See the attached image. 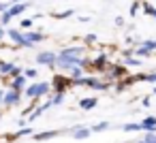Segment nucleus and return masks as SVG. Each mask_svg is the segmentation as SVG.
<instances>
[{"label": "nucleus", "instance_id": "obj_24", "mask_svg": "<svg viewBox=\"0 0 156 143\" xmlns=\"http://www.w3.org/2000/svg\"><path fill=\"white\" fill-rule=\"evenodd\" d=\"M154 11H156V9H154L152 5H143V13H145V15H154Z\"/></svg>", "mask_w": 156, "mask_h": 143}, {"label": "nucleus", "instance_id": "obj_35", "mask_svg": "<svg viewBox=\"0 0 156 143\" xmlns=\"http://www.w3.org/2000/svg\"><path fill=\"white\" fill-rule=\"evenodd\" d=\"M137 143H147V141H145V139H141V141H137Z\"/></svg>", "mask_w": 156, "mask_h": 143}, {"label": "nucleus", "instance_id": "obj_7", "mask_svg": "<svg viewBox=\"0 0 156 143\" xmlns=\"http://www.w3.org/2000/svg\"><path fill=\"white\" fill-rule=\"evenodd\" d=\"M71 132H73L75 139H88L92 134V128H88V126H75Z\"/></svg>", "mask_w": 156, "mask_h": 143}, {"label": "nucleus", "instance_id": "obj_31", "mask_svg": "<svg viewBox=\"0 0 156 143\" xmlns=\"http://www.w3.org/2000/svg\"><path fill=\"white\" fill-rule=\"evenodd\" d=\"M5 11H9L7 9V2H0V13H5Z\"/></svg>", "mask_w": 156, "mask_h": 143}, {"label": "nucleus", "instance_id": "obj_13", "mask_svg": "<svg viewBox=\"0 0 156 143\" xmlns=\"http://www.w3.org/2000/svg\"><path fill=\"white\" fill-rule=\"evenodd\" d=\"M58 134H60L58 130H45V132L34 134V139H37V141H43V139H54V137H58Z\"/></svg>", "mask_w": 156, "mask_h": 143}, {"label": "nucleus", "instance_id": "obj_33", "mask_svg": "<svg viewBox=\"0 0 156 143\" xmlns=\"http://www.w3.org/2000/svg\"><path fill=\"white\" fill-rule=\"evenodd\" d=\"M2 37H5V30H2V28H0V41H2Z\"/></svg>", "mask_w": 156, "mask_h": 143}, {"label": "nucleus", "instance_id": "obj_23", "mask_svg": "<svg viewBox=\"0 0 156 143\" xmlns=\"http://www.w3.org/2000/svg\"><path fill=\"white\" fill-rule=\"evenodd\" d=\"M0 19H2V24H9V22H11L13 17L9 15V11H5V13H0Z\"/></svg>", "mask_w": 156, "mask_h": 143}, {"label": "nucleus", "instance_id": "obj_9", "mask_svg": "<svg viewBox=\"0 0 156 143\" xmlns=\"http://www.w3.org/2000/svg\"><path fill=\"white\" fill-rule=\"evenodd\" d=\"M26 75H17V77H13V81H11V88L13 90H22L24 85H26Z\"/></svg>", "mask_w": 156, "mask_h": 143}, {"label": "nucleus", "instance_id": "obj_6", "mask_svg": "<svg viewBox=\"0 0 156 143\" xmlns=\"http://www.w3.org/2000/svg\"><path fill=\"white\" fill-rule=\"evenodd\" d=\"M156 49V39H150V41H143L141 43V47L137 49V56H147L150 51H154Z\"/></svg>", "mask_w": 156, "mask_h": 143}, {"label": "nucleus", "instance_id": "obj_30", "mask_svg": "<svg viewBox=\"0 0 156 143\" xmlns=\"http://www.w3.org/2000/svg\"><path fill=\"white\" fill-rule=\"evenodd\" d=\"M137 9H139V5H137V2H135V5H133V7H130V15H135V13H137Z\"/></svg>", "mask_w": 156, "mask_h": 143}, {"label": "nucleus", "instance_id": "obj_4", "mask_svg": "<svg viewBox=\"0 0 156 143\" xmlns=\"http://www.w3.org/2000/svg\"><path fill=\"white\" fill-rule=\"evenodd\" d=\"M20 98H22V94H20V90H9L7 94H5V105L7 107H11V105H17L20 103Z\"/></svg>", "mask_w": 156, "mask_h": 143}, {"label": "nucleus", "instance_id": "obj_25", "mask_svg": "<svg viewBox=\"0 0 156 143\" xmlns=\"http://www.w3.org/2000/svg\"><path fill=\"white\" fill-rule=\"evenodd\" d=\"M62 100H64V92H58V94L54 96V105H60Z\"/></svg>", "mask_w": 156, "mask_h": 143}, {"label": "nucleus", "instance_id": "obj_20", "mask_svg": "<svg viewBox=\"0 0 156 143\" xmlns=\"http://www.w3.org/2000/svg\"><path fill=\"white\" fill-rule=\"evenodd\" d=\"M64 51L66 54H73V56H81V47H66Z\"/></svg>", "mask_w": 156, "mask_h": 143}, {"label": "nucleus", "instance_id": "obj_3", "mask_svg": "<svg viewBox=\"0 0 156 143\" xmlns=\"http://www.w3.org/2000/svg\"><path fill=\"white\" fill-rule=\"evenodd\" d=\"M9 39L13 41V43H17V45H22V47H32L30 43H28V39H26V34H22L20 30H9Z\"/></svg>", "mask_w": 156, "mask_h": 143}, {"label": "nucleus", "instance_id": "obj_29", "mask_svg": "<svg viewBox=\"0 0 156 143\" xmlns=\"http://www.w3.org/2000/svg\"><path fill=\"white\" fill-rule=\"evenodd\" d=\"M83 41H86V43H94V41H96V34H86Z\"/></svg>", "mask_w": 156, "mask_h": 143}, {"label": "nucleus", "instance_id": "obj_14", "mask_svg": "<svg viewBox=\"0 0 156 143\" xmlns=\"http://www.w3.org/2000/svg\"><path fill=\"white\" fill-rule=\"evenodd\" d=\"M26 96L28 98H39V83H32L26 88Z\"/></svg>", "mask_w": 156, "mask_h": 143}, {"label": "nucleus", "instance_id": "obj_36", "mask_svg": "<svg viewBox=\"0 0 156 143\" xmlns=\"http://www.w3.org/2000/svg\"><path fill=\"white\" fill-rule=\"evenodd\" d=\"M152 17H154V19H156V11H154V15H152Z\"/></svg>", "mask_w": 156, "mask_h": 143}, {"label": "nucleus", "instance_id": "obj_8", "mask_svg": "<svg viewBox=\"0 0 156 143\" xmlns=\"http://www.w3.org/2000/svg\"><path fill=\"white\" fill-rule=\"evenodd\" d=\"M28 9V5L26 2H17V5H11V9H9V15L11 17H17V15H22L24 11Z\"/></svg>", "mask_w": 156, "mask_h": 143}, {"label": "nucleus", "instance_id": "obj_21", "mask_svg": "<svg viewBox=\"0 0 156 143\" xmlns=\"http://www.w3.org/2000/svg\"><path fill=\"white\" fill-rule=\"evenodd\" d=\"M124 62H126V64H128V66H139V64H141V62H139V60H137V58H133V56H128V58H126V60H124Z\"/></svg>", "mask_w": 156, "mask_h": 143}, {"label": "nucleus", "instance_id": "obj_34", "mask_svg": "<svg viewBox=\"0 0 156 143\" xmlns=\"http://www.w3.org/2000/svg\"><path fill=\"white\" fill-rule=\"evenodd\" d=\"M17 2H22V0H11V5H17Z\"/></svg>", "mask_w": 156, "mask_h": 143}, {"label": "nucleus", "instance_id": "obj_2", "mask_svg": "<svg viewBox=\"0 0 156 143\" xmlns=\"http://www.w3.org/2000/svg\"><path fill=\"white\" fill-rule=\"evenodd\" d=\"M56 60H58V56L51 54V51H41L37 56V62L43 64V66H56Z\"/></svg>", "mask_w": 156, "mask_h": 143}, {"label": "nucleus", "instance_id": "obj_10", "mask_svg": "<svg viewBox=\"0 0 156 143\" xmlns=\"http://www.w3.org/2000/svg\"><path fill=\"white\" fill-rule=\"evenodd\" d=\"M98 105V98H83L81 103H79V107L83 109V111H90V109H94Z\"/></svg>", "mask_w": 156, "mask_h": 143}, {"label": "nucleus", "instance_id": "obj_22", "mask_svg": "<svg viewBox=\"0 0 156 143\" xmlns=\"http://www.w3.org/2000/svg\"><path fill=\"white\" fill-rule=\"evenodd\" d=\"M24 75H26L28 79H34V77H37V68H26V71H24Z\"/></svg>", "mask_w": 156, "mask_h": 143}, {"label": "nucleus", "instance_id": "obj_26", "mask_svg": "<svg viewBox=\"0 0 156 143\" xmlns=\"http://www.w3.org/2000/svg\"><path fill=\"white\" fill-rule=\"evenodd\" d=\"M24 134H32V128H22L15 132V137H24Z\"/></svg>", "mask_w": 156, "mask_h": 143}, {"label": "nucleus", "instance_id": "obj_28", "mask_svg": "<svg viewBox=\"0 0 156 143\" xmlns=\"http://www.w3.org/2000/svg\"><path fill=\"white\" fill-rule=\"evenodd\" d=\"M73 83H77V85H86V77H75Z\"/></svg>", "mask_w": 156, "mask_h": 143}, {"label": "nucleus", "instance_id": "obj_15", "mask_svg": "<svg viewBox=\"0 0 156 143\" xmlns=\"http://www.w3.org/2000/svg\"><path fill=\"white\" fill-rule=\"evenodd\" d=\"M105 64H107V56H105V54H101V56L94 58V66H96V68H105Z\"/></svg>", "mask_w": 156, "mask_h": 143}, {"label": "nucleus", "instance_id": "obj_5", "mask_svg": "<svg viewBox=\"0 0 156 143\" xmlns=\"http://www.w3.org/2000/svg\"><path fill=\"white\" fill-rule=\"evenodd\" d=\"M139 124H141V130H145V132H156V117H154V115L143 117Z\"/></svg>", "mask_w": 156, "mask_h": 143}, {"label": "nucleus", "instance_id": "obj_27", "mask_svg": "<svg viewBox=\"0 0 156 143\" xmlns=\"http://www.w3.org/2000/svg\"><path fill=\"white\" fill-rule=\"evenodd\" d=\"M71 15H73V9H69V11H64V13H56V17H60V19H62V17H71Z\"/></svg>", "mask_w": 156, "mask_h": 143}, {"label": "nucleus", "instance_id": "obj_12", "mask_svg": "<svg viewBox=\"0 0 156 143\" xmlns=\"http://www.w3.org/2000/svg\"><path fill=\"white\" fill-rule=\"evenodd\" d=\"M86 85H90V88H94V90H105V88H107V85L101 83L96 77H88V79H86Z\"/></svg>", "mask_w": 156, "mask_h": 143}, {"label": "nucleus", "instance_id": "obj_19", "mask_svg": "<svg viewBox=\"0 0 156 143\" xmlns=\"http://www.w3.org/2000/svg\"><path fill=\"white\" fill-rule=\"evenodd\" d=\"M24 30H30L32 26H34V19H22V24H20Z\"/></svg>", "mask_w": 156, "mask_h": 143}, {"label": "nucleus", "instance_id": "obj_1", "mask_svg": "<svg viewBox=\"0 0 156 143\" xmlns=\"http://www.w3.org/2000/svg\"><path fill=\"white\" fill-rule=\"evenodd\" d=\"M88 64V60L86 58H81V56H73V54H66V51H62V54H58V60H56V66H60L62 71H71V68H75V66H86Z\"/></svg>", "mask_w": 156, "mask_h": 143}, {"label": "nucleus", "instance_id": "obj_11", "mask_svg": "<svg viewBox=\"0 0 156 143\" xmlns=\"http://www.w3.org/2000/svg\"><path fill=\"white\" fill-rule=\"evenodd\" d=\"M26 39H28V43H30V45H34V43H41V41H43V34H41V32H32V30H30V32H26Z\"/></svg>", "mask_w": 156, "mask_h": 143}, {"label": "nucleus", "instance_id": "obj_32", "mask_svg": "<svg viewBox=\"0 0 156 143\" xmlns=\"http://www.w3.org/2000/svg\"><path fill=\"white\" fill-rule=\"evenodd\" d=\"M5 94H7V92H2V90H0V103H5Z\"/></svg>", "mask_w": 156, "mask_h": 143}, {"label": "nucleus", "instance_id": "obj_18", "mask_svg": "<svg viewBox=\"0 0 156 143\" xmlns=\"http://www.w3.org/2000/svg\"><path fill=\"white\" fill-rule=\"evenodd\" d=\"M49 83H39V96H45V94H49Z\"/></svg>", "mask_w": 156, "mask_h": 143}, {"label": "nucleus", "instance_id": "obj_16", "mask_svg": "<svg viewBox=\"0 0 156 143\" xmlns=\"http://www.w3.org/2000/svg\"><path fill=\"white\" fill-rule=\"evenodd\" d=\"M122 130H126V132H135V130H141V124L128 122V124H124V126H122Z\"/></svg>", "mask_w": 156, "mask_h": 143}, {"label": "nucleus", "instance_id": "obj_17", "mask_svg": "<svg viewBox=\"0 0 156 143\" xmlns=\"http://www.w3.org/2000/svg\"><path fill=\"white\" fill-rule=\"evenodd\" d=\"M107 128H109V122H98V124L92 126V132H103V130H107Z\"/></svg>", "mask_w": 156, "mask_h": 143}]
</instances>
